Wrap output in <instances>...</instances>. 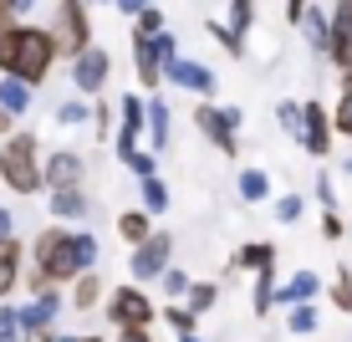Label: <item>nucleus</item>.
<instances>
[{
    "instance_id": "obj_54",
    "label": "nucleus",
    "mask_w": 352,
    "mask_h": 342,
    "mask_svg": "<svg viewBox=\"0 0 352 342\" xmlns=\"http://www.w3.org/2000/svg\"><path fill=\"white\" fill-rule=\"evenodd\" d=\"M77 342H102V337H77Z\"/></svg>"
},
{
    "instance_id": "obj_18",
    "label": "nucleus",
    "mask_w": 352,
    "mask_h": 342,
    "mask_svg": "<svg viewBox=\"0 0 352 342\" xmlns=\"http://www.w3.org/2000/svg\"><path fill=\"white\" fill-rule=\"evenodd\" d=\"M143 133L153 138V153L168 143V103L164 97H148V103H143Z\"/></svg>"
},
{
    "instance_id": "obj_27",
    "label": "nucleus",
    "mask_w": 352,
    "mask_h": 342,
    "mask_svg": "<svg viewBox=\"0 0 352 342\" xmlns=\"http://www.w3.org/2000/svg\"><path fill=\"white\" fill-rule=\"evenodd\" d=\"M138 189H143V210H148V215H159V210H168V184H164L159 174L138 179Z\"/></svg>"
},
{
    "instance_id": "obj_24",
    "label": "nucleus",
    "mask_w": 352,
    "mask_h": 342,
    "mask_svg": "<svg viewBox=\"0 0 352 342\" xmlns=\"http://www.w3.org/2000/svg\"><path fill=\"white\" fill-rule=\"evenodd\" d=\"M118 235H123L128 246L148 240V235H153V215H148V210H128V215H118Z\"/></svg>"
},
{
    "instance_id": "obj_49",
    "label": "nucleus",
    "mask_w": 352,
    "mask_h": 342,
    "mask_svg": "<svg viewBox=\"0 0 352 342\" xmlns=\"http://www.w3.org/2000/svg\"><path fill=\"white\" fill-rule=\"evenodd\" d=\"M10 123H16V118H10L6 107H0V138H6V133H10Z\"/></svg>"
},
{
    "instance_id": "obj_33",
    "label": "nucleus",
    "mask_w": 352,
    "mask_h": 342,
    "mask_svg": "<svg viewBox=\"0 0 352 342\" xmlns=\"http://www.w3.org/2000/svg\"><path fill=\"white\" fill-rule=\"evenodd\" d=\"M21 337H26V332H21V312L0 301V342H21Z\"/></svg>"
},
{
    "instance_id": "obj_16",
    "label": "nucleus",
    "mask_w": 352,
    "mask_h": 342,
    "mask_svg": "<svg viewBox=\"0 0 352 342\" xmlns=\"http://www.w3.org/2000/svg\"><path fill=\"white\" fill-rule=\"evenodd\" d=\"M296 26L307 31V41H311V46H317V52L327 56V46H332V21H327V10H322V6H301Z\"/></svg>"
},
{
    "instance_id": "obj_43",
    "label": "nucleus",
    "mask_w": 352,
    "mask_h": 342,
    "mask_svg": "<svg viewBox=\"0 0 352 342\" xmlns=\"http://www.w3.org/2000/svg\"><path fill=\"white\" fill-rule=\"evenodd\" d=\"M342 230H347V225L337 220V210H322V235H327V240H337Z\"/></svg>"
},
{
    "instance_id": "obj_14",
    "label": "nucleus",
    "mask_w": 352,
    "mask_h": 342,
    "mask_svg": "<svg viewBox=\"0 0 352 342\" xmlns=\"http://www.w3.org/2000/svg\"><path fill=\"white\" fill-rule=\"evenodd\" d=\"M133 72H138V87H148V92L164 82V62H159V52H153V36L133 31Z\"/></svg>"
},
{
    "instance_id": "obj_22",
    "label": "nucleus",
    "mask_w": 352,
    "mask_h": 342,
    "mask_svg": "<svg viewBox=\"0 0 352 342\" xmlns=\"http://www.w3.org/2000/svg\"><path fill=\"white\" fill-rule=\"evenodd\" d=\"M97 301H102V281H97L92 271L72 276V307H77V312H92Z\"/></svg>"
},
{
    "instance_id": "obj_38",
    "label": "nucleus",
    "mask_w": 352,
    "mask_h": 342,
    "mask_svg": "<svg viewBox=\"0 0 352 342\" xmlns=\"http://www.w3.org/2000/svg\"><path fill=\"white\" fill-rule=\"evenodd\" d=\"M301 210H307V204H301L296 194H286V200H276V220H281V225H296V220H301Z\"/></svg>"
},
{
    "instance_id": "obj_10",
    "label": "nucleus",
    "mask_w": 352,
    "mask_h": 342,
    "mask_svg": "<svg viewBox=\"0 0 352 342\" xmlns=\"http://www.w3.org/2000/svg\"><path fill=\"white\" fill-rule=\"evenodd\" d=\"M16 312H21V332H52V327H56V312H62V297L46 286V291H36L26 307H16ZM21 342H26V337H21Z\"/></svg>"
},
{
    "instance_id": "obj_6",
    "label": "nucleus",
    "mask_w": 352,
    "mask_h": 342,
    "mask_svg": "<svg viewBox=\"0 0 352 342\" xmlns=\"http://www.w3.org/2000/svg\"><path fill=\"white\" fill-rule=\"evenodd\" d=\"M168 261H174V235L153 230L148 240H138V246H133L128 271H133V281H159V276L168 271Z\"/></svg>"
},
{
    "instance_id": "obj_36",
    "label": "nucleus",
    "mask_w": 352,
    "mask_h": 342,
    "mask_svg": "<svg viewBox=\"0 0 352 342\" xmlns=\"http://www.w3.org/2000/svg\"><path fill=\"white\" fill-rule=\"evenodd\" d=\"M56 123H62V128H77V123H87V107H82L77 97H72V103H62V107H56Z\"/></svg>"
},
{
    "instance_id": "obj_51",
    "label": "nucleus",
    "mask_w": 352,
    "mask_h": 342,
    "mask_svg": "<svg viewBox=\"0 0 352 342\" xmlns=\"http://www.w3.org/2000/svg\"><path fill=\"white\" fill-rule=\"evenodd\" d=\"M52 342H77V337H67V332H52Z\"/></svg>"
},
{
    "instance_id": "obj_13",
    "label": "nucleus",
    "mask_w": 352,
    "mask_h": 342,
    "mask_svg": "<svg viewBox=\"0 0 352 342\" xmlns=\"http://www.w3.org/2000/svg\"><path fill=\"white\" fill-rule=\"evenodd\" d=\"M164 77L174 82V87L194 92V97H210V92H214V72L204 67V62H184V56H174V62L164 67Z\"/></svg>"
},
{
    "instance_id": "obj_5",
    "label": "nucleus",
    "mask_w": 352,
    "mask_h": 342,
    "mask_svg": "<svg viewBox=\"0 0 352 342\" xmlns=\"http://www.w3.org/2000/svg\"><path fill=\"white\" fill-rule=\"evenodd\" d=\"M240 123H245V118H240V107H210V103L194 107V128H199L220 153H230V158L240 153Z\"/></svg>"
},
{
    "instance_id": "obj_2",
    "label": "nucleus",
    "mask_w": 352,
    "mask_h": 342,
    "mask_svg": "<svg viewBox=\"0 0 352 342\" xmlns=\"http://www.w3.org/2000/svg\"><path fill=\"white\" fill-rule=\"evenodd\" d=\"M56 62V41L52 31L41 26H0V72L6 77H21L26 87H36V82H46V72H52Z\"/></svg>"
},
{
    "instance_id": "obj_26",
    "label": "nucleus",
    "mask_w": 352,
    "mask_h": 342,
    "mask_svg": "<svg viewBox=\"0 0 352 342\" xmlns=\"http://www.w3.org/2000/svg\"><path fill=\"white\" fill-rule=\"evenodd\" d=\"M276 307V261L256 266V317H265Z\"/></svg>"
},
{
    "instance_id": "obj_40",
    "label": "nucleus",
    "mask_w": 352,
    "mask_h": 342,
    "mask_svg": "<svg viewBox=\"0 0 352 342\" xmlns=\"http://www.w3.org/2000/svg\"><path fill=\"white\" fill-rule=\"evenodd\" d=\"M164 322L174 327V332H194V322H199V317H194L189 307H168V312H164Z\"/></svg>"
},
{
    "instance_id": "obj_42",
    "label": "nucleus",
    "mask_w": 352,
    "mask_h": 342,
    "mask_svg": "<svg viewBox=\"0 0 352 342\" xmlns=\"http://www.w3.org/2000/svg\"><path fill=\"white\" fill-rule=\"evenodd\" d=\"M159 281H164V291H168V297H184V291H189V276H184V271H174V266H168V271H164Z\"/></svg>"
},
{
    "instance_id": "obj_28",
    "label": "nucleus",
    "mask_w": 352,
    "mask_h": 342,
    "mask_svg": "<svg viewBox=\"0 0 352 342\" xmlns=\"http://www.w3.org/2000/svg\"><path fill=\"white\" fill-rule=\"evenodd\" d=\"M184 297H189V312L199 317V312H210L214 301H220V286H214V281H189Z\"/></svg>"
},
{
    "instance_id": "obj_1",
    "label": "nucleus",
    "mask_w": 352,
    "mask_h": 342,
    "mask_svg": "<svg viewBox=\"0 0 352 342\" xmlns=\"http://www.w3.org/2000/svg\"><path fill=\"white\" fill-rule=\"evenodd\" d=\"M97 266V235L87 230H62V225H46L41 235L31 240V276H41L46 286H67L72 276L92 271Z\"/></svg>"
},
{
    "instance_id": "obj_46",
    "label": "nucleus",
    "mask_w": 352,
    "mask_h": 342,
    "mask_svg": "<svg viewBox=\"0 0 352 342\" xmlns=\"http://www.w3.org/2000/svg\"><path fill=\"white\" fill-rule=\"evenodd\" d=\"M6 235H16V225H10V210H0V240Z\"/></svg>"
},
{
    "instance_id": "obj_15",
    "label": "nucleus",
    "mask_w": 352,
    "mask_h": 342,
    "mask_svg": "<svg viewBox=\"0 0 352 342\" xmlns=\"http://www.w3.org/2000/svg\"><path fill=\"white\" fill-rule=\"evenodd\" d=\"M332 46H327V56H332L337 67L347 62V46H352V0H332Z\"/></svg>"
},
{
    "instance_id": "obj_12",
    "label": "nucleus",
    "mask_w": 352,
    "mask_h": 342,
    "mask_svg": "<svg viewBox=\"0 0 352 342\" xmlns=\"http://www.w3.org/2000/svg\"><path fill=\"white\" fill-rule=\"evenodd\" d=\"M82 153H72V149H56V153H46L41 158V179H46V189H72V184H82Z\"/></svg>"
},
{
    "instance_id": "obj_37",
    "label": "nucleus",
    "mask_w": 352,
    "mask_h": 342,
    "mask_svg": "<svg viewBox=\"0 0 352 342\" xmlns=\"http://www.w3.org/2000/svg\"><path fill=\"white\" fill-rule=\"evenodd\" d=\"M123 164L133 169V174H138V179H148V174H159V164H153V153H143V149H133L128 158H123Z\"/></svg>"
},
{
    "instance_id": "obj_52",
    "label": "nucleus",
    "mask_w": 352,
    "mask_h": 342,
    "mask_svg": "<svg viewBox=\"0 0 352 342\" xmlns=\"http://www.w3.org/2000/svg\"><path fill=\"white\" fill-rule=\"evenodd\" d=\"M179 342H199V337H194V332H179Z\"/></svg>"
},
{
    "instance_id": "obj_8",
    "label": "nucleus",
    "mask_w": 352,
    "mask_h": 342,
    "mask_svg": "<svg viewBox=\"0 0 352 342\" xmlns=\"http://www.w3.org/2000/svg\"><path fill=\"white\" fill-rule=\"evenodd\" d=\"M332 113H327L322 103H301V133H296V143L307 149L311 158H327L332 153Z\"/></svg>"
},
{
    "instance_id": "obj_29",
    "label": "nucleus",
    "mask_w": 352,
    "mask_h": 342,
    "mask_svg": "<svg viewBox=\"0 0 352 342\" xmlns=\"http://www.w3.org/2000/svg\"><path fill=\"white\" fill-rule=\"evenodd\" d=\"M332 128L352 138V72H342V97H337V113H332Z\"/></svg>"
},
{
    "instance_id": "obj_21",
    "label": "nucleus",
    "mask_w": 352,
    "mask_h": 342,
    "mask_svg": "<svg viewBox=\"0 0 352 342\" xmlns=\"http://www.w3.org/2000/svg\"><path fill=\"white\" fill-rule=\"evenodd\" d=\"M52 215L56 220H82V215H87V194H82V184L52 189Z\"/></svg>"
},
{
    "instance_id": "obj_31",
    "label": "nucleus",
    "mask_w": 352,
    "mask_h": 342,
    "mask_svg": "<svg viewBox=\"0 0 352 342\" xmlns=\"http://www.w3.org/2000/svg\"><path fill=\"white\" fill-rule=\"evenodd\" d=\"M332 307L337 312H352V271H347V266L332 276Z\"/></svg>"
},
{
    "instance_id": "obj_44",
    "label": "nucleus",
    "mask_w": 352,
    "mask_h": 342,
    "mask_svg": "<svg viewBox=\"0 0 352 342\" xmlns=\"http://www.w3.org/2000/svg\"><path fill=\"white\" fill-rule=\"evenodd\" d=\"M118 342H153L148 327H118Z\"/></svg>"
},
{
    "instance_id": "obj_39",
    "label": "nucleus",
    "mask_w": 352,
    "mask_h": 342,
    "mask_svg": "<svg viewBox=\"0 0 352 342\" xmlns=\"http://www.w3.org/2000/svg\"><path fill=\"white\" fill-rule=\"evenodd\" d=\"M210 36H214V41H220V46H225V52H230V56H240V52H245V36H235V31H230V26H210Z\"/></svg>"
},
{
    "instance_id": "obj_35",
    "label": "nucleus",
    "mask_w": 352,
    "mask_h": 342,
    "mask_svg": "<svg viewBox=\"0 0 352 342\" xmlns=\"http://www.w3.org/2000/svg\"><path fill=\"white\" fill-rule=\"evenodd\" d=\"M133 31H138V36H153V31H164V16H159V6H143L138 16H133Z\"/></svg>"
},
{
    "instance_id": "obj_45",
    "label": "nucleus",
    "mask_w": 352,
    "mask_h": 342,
    "mask_svg": "<svg viewBox=\"0 0 352 342\" xmlns=\"http://www.w3.org/2000/svg\"><path fill=\"white\" fill-rule=\"evenodd\" d=\"M113 6L123 10V16H138V10H143V6H153V0H113Z\"/></svg>"
},
{
    "instance_id": "obj_34",
    "label": "nucleus",
    "mask_w": 352,
    "mask_h": 342,
    "mask_svg": "<svg viewBox=\"0 0 352 342\" xmlns=\"http://www.w3.org/2000/svg\"><path fill=\"white\" fill-rule=\"evenodd\" d=\"M276 123H281V133L296 138L301 133V103H276Z\"/></svg>"
},
{
    "instance_id": "obj_25",
    "label": "nucleus",
    "mask_w": 352,
    "mask_h": 342,
    "mask_svg": "<svg viewBox=\"0 0 352 342\" xmlns=\"http://www.w3.org/2000/svg\"><path fill=\"white\" fill-rule=\"evenodd\" d=\"M235 189H240V200H245V204H261L265 194H271V179H265V169H240Z\"/></svg>"
},
{
    "instance_id": "obj_23",
    "label": "nucleus",
    "mask_w": 352,
    "mask_h": 342,
    "mask_svg": "<svg viewBox=\"0 0 352 342\" xmlns=\"http://www.w3.org/2000/svg\"><path fill=\"white\" fill-rule=\"evenodd\" d=\"M276 261V246H265V240H250V246H240L230 255V271H256V266Z\"/></svg>"
},
{
    "instance_id": "obj_9",
    "label": "nucleus",
    "mask_w": 352,
    "mask_h": 342,
    "mask_svg": "<svg viewBox=\"0 0 352 342\" xmlns=\"http://www.w3.org/2000/svg\"><path fill=\"white\" fill-rule=\"evenodd\" d=\"M107 317H113V327H153V301L138 286H118L107 297Z\"/></svg>"
},
{
    "instance_id": "obj_53",
    "label": "nucleus",
    "mask_w": 352,
    "mask_h": 342,
    "mask_svg": "<svg viewBox=\"0 0 352 342\" xmlns=\"http://www.w3.org/2000/svg\"><path fill=\"white\" fill-rule=\"evenodd\" d=\"M342 72H352V46H347V62H342Z\"/></svg>"
},
{
    "instance_id": "obj_50",
    "label": "nucleus",
    "mask_w": 352,
    "mask_h": 342,
    "mask_svg": "<svg viewBox=\"0 0 352 342\" xmlns=\"http://www.w3.org/2000/svg\"><path fill=\"white\" fill-rule=\"evenodd\" d=\"M36 6V0H10V10H16V16H21V10H31Z\"/></svg>"
},
{
    "instance_id": "obj_32",
    "label": "nucleus",
    "mask_w": 352,
    "mask_h": 342,
    "mask_svg": "<svg viewBox=\"0 0 352 342\" xmlns=\"http://www.w3.org/2000/svg\"><path fill=\"white\" fill-rule=\"evenodd\" d=\"M250 21H256V6H250V0H230V31L245 36V31H250Z\"/></svg>"
},
{
    "instance_id": "obj_11",
    "label": "nucleus",
    "mask_w": 352,
    "mask_h": 342,
    "mask_svg": "<svg viewBox=\"0 0 352 342\" xmlns=\"http://www.w3.org/2000/svg\"><path fill=\"white\" fill-rule=\"evenodd\" d=\"M143 138V97H123L118 103V138H113V153L128 158L133 149H138Z\"/></svg>"
},
{
    "instance_id": "obj_55",
    "label": "nucleus",
    "mask_w": 352,
    "mask_h": 342,
    "mask_svg": "<svg viewBox=\"0 0 352 342\" xmlns=\"http://www.w3.org/2000/svg\"><path fill=\"white\" fill-rule=\"evenodd\" d=\"M347 235H352V230H347Z\"/></svg>"
},
{
    "instance_id": "obj_7",
    "label": "nucleus",
    "mask_w": 352,
    "mask_h": 342,
    "mask_svg": "<svg viewBox=\"0 0 352 342\" xmlns=\"http://www.w3.org/2000/svg\"><path fill=\"white\" fill-rule=\"evenodd\" d=\"M107 77H113V56L102 52V46H82L77 56H72V87L77 92H102Z\"/></svg>"
},
{
    "instance_id": "obj_19",
    "label": "nucleus",
    "mask_w": 352,
    "mask_h": 342,
    "mask_svg": "<svg viewBox=\"0 0 352 342\" xmlns=\"http://www.w3.org/2000/svg\"><path fill=\"white\" fill-rule=\"evenodd\" d=\"M317 291H322V281H317V271H296L286 281V286H276V301H317Z\"/></svg>"
},
{
    "instance_id": "obj_4",
    "label": "nucleus",
    "mask_w": 352,
    "mask_h": 342,
    "mask_svg": "<svg viewBox=\"0 0 352 342\" xmlns=\"http://www.w3.org/2000/svg\"><path fill=\"white\" fill-rule=\"evenodd\" d=\"M52 41L56 56H77L82 46H92V16H87V0H56V16H52Z\"/></svg>"
},
{
    "instance_id": "obj_41",
    "label": "nucleus",
    "mask_w": 352,
    "mask_h": 342,
    "mask_svg": "<svg viewBox=\"0 0 352 342\" xmlns=\"http://www.w3.org/2000/svg\"><path fill=\"white\" fill-rule=\"evenodd\" d=\"M92 123H97V128H92L97 138H113V107H107V103H97V107H92Z\"/></svg>"
},
{
    "instance_id": "obj_47",
    "label": "nucleus",
    "mask_w": 352,
    "mask_h": 342,
    "mask_svg": "<svg viewBox=\"0 0 352 342\" xmlns=\"http://www.w3.org/2000/svg\"><path fill=\"white\" fill-rule=\"evenodd\" d=\"M281 6H286V16L296 21V16H301V6H307V0H281Z\"/></svg>"
},
{
    "instance_id": "obj_17",
    "label": "nucleus",
    "mask_w": 352,
    "mask_h": 342,
    "mask_svg": "<svg viewBox=\"0 0 352 342\" xmlns=\"http://www.w3.org/2000/svg\"><path fill=\"white\" fill-rule=\"evenodd\" d=\"M16 281H21V240L6 235L0 240V301L16 291Z\"/></svg>"
},
{
    "instance_id": "obj_3",
    "label": "nucleus",
    "mask_w": 352,
    "mask_h": 342,
    "mask_svg": "<svg viewBox=\"0 0 352 342\" xmlns=\"http://www.w3.org/2000/svg\"><path fill=\"white\" fill-rule=\"evenodd\" d=\"M41 143L36 133H6V149H0V184L10 194H41L46 179H41Z\"/></svg>"
},
{
    "instance_id": "obj_20",
    "label": "nucleus",
    "mask_w": 352,
    "mask_h": 342,
    "mask_svg": "<svg viewBox=\"0 0 352 342\" xmlns=\"http://www.w3.org/2000/svg\"><path fill=\"white\" fill-rule=\"evenodd\" d=\"M0 107H6L10 118L31 113V87H26L21 77H6V72H0Z\"/></svg>"
},
{
    "instance_id": "obj_30",
    "label": "nucleus",
    "mask_w": 352,
    "mask_h": 342,
    "mask_svg": "<svg viewBox=\"0 0 352 342\" xmlns=\"http://www.w3.org/2000/svg\"><path fill=\"white\" fill-rule=\"evenodd\" d=\"M286 327H291L296 337L317 332V307H311V301H291V317H286Z\"/></svg>"
},
{
    "instance_id": "obj_48",
    "label": "nucleus",
    "mask_w": 352,
    "mask_h": 342,
    "mask_svg": "<svg viewBox=\"0 0 352 342\" xmlns=\"http://www.w3.org/2000/svg\"><path fill=\"white\" fill-rule=\"evenodd\" d=\"M10 16H16V10H10V0H0V26H10Z\"/></svg>"
}]
</instances>
